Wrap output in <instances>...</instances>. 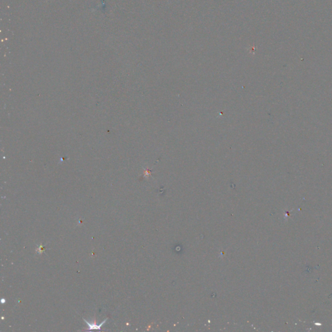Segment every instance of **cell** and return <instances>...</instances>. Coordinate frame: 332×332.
<instances>
[{
	"instance_id": "obj_1",
	"label": "cell",
	"mask_w": 332,
	"mask_h": 332,
	"mask_svg": "<svg viewBox=\"0 0 332 332\" xmlns=\"http://www.w3.org/2000/svg\"><path fill=\"white\" fill-rule=\"evenodd\" d=\"M107 319H108L106 318V319H104V320H103V321L100 324H99V325H96L95 324H91V323H90L89 322H88L87 320H86L84 319H83V320H84V322L86 323V324H87L88 326V327H89V328H88V330H100L101 326L106 322Z\"/></svg>"
},
{
	"instance_id": "obj_2",
	"label": "cell",
	"mask_w": 332,
	"mask_h": 332,
	"mask_svg": "<svg viewBox=\"0 0 332 332\" xmlns=\"http://www.w3.org/2000/svg\"><path fill=\"white\" fill-rule=\"evenodd\" d=\"M44 250H45V248L43 247V246L40 245L38 246V248L36 249V252H37L38 254H42V252H43V251H44Z\"/></svg>"
}]
</instances>
